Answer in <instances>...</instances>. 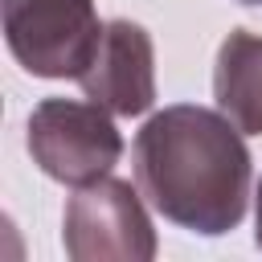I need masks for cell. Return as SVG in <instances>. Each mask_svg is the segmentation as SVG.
Here are the masks:
<instances>
[{"label": "cell", "mask_w": 262, "mask_h": 262, "mask_svg": "<svg viewBox=\"0 0 262 262\" xmlns=\"http://www.w3.org/2000/svg\"><path fill=\"white\" fill-rule=\"evenodd\" d=\"M29 156L49 180L82 188L111 176L123 156V135L94 98H45L29 115Z\"/></svg>", "instance_id": "7a4b0ae2"}, {"label": "cell", "mask_w": 262, "mask_h": 262, "mask_svg": "<svg viewBox=\"0 0 262 262\" xmlns=\"http://www.w3.org/2000/svg\"><path fill=\"white\" fill-rule=\"evenodd\" d=\"M242 4H262V0H242Z\"/></svg>", "instance_id": "ba28073f"}, {"label": "cell", "mask_w": 262, "mask_h": 262, "mask_svg": "<svg viewBox=\"0 0 262 262\" xmlns=\"http://www.w3.org/2000/svg\"><path fill=\"white\" fill-rule=\"evenodd\" d=\"M61 246L74 262H151L156 229L139 192L127 180L102 176L66 201Z\"/></svg>", "instance_id": "277c9868"}, {"label": "cell", "mask_w": 262, "mask_h": 262, "mask_svg": "<svg viewBox=\"0 0 262 262\" xmlns=\"http://www.w3.org/2000/svg\"><path fill=\"white\" fill-rule=\"evenodd\" d=\"M254 201H258V209H254V221H258V229H254V242H258V250H262V180H258V192H254Z\"/></svg>", "instance_id": "52a82bcc"}, {"label": "cell", "mask_w": 262, "mask_h": 262, "mask_svg": "<svg viewBox=\"0 0 262 262\" xmlns=\"http://www.w3.org/2000/svg\"><path fill=\"white\" fill-rule=\"evenodd\" d=\"M135 180L164 221L221 237L246 217L250 151L221 111L176 102L139 127Z\"/></svg>", "instance_id": "6da1fadb"}, {"label": "cell", "mask_w": 262, "mask_h": 262, "mask_svg": "<svg viewBox=\"0 0 262 262\" xmlns=\"http://www.w3.org/2000/svg\"><path fill=\"white\" fill-rule=\"evenodd\" d=\"M78 86L86 90V98H94L98 106H106L111 115H143L156 102V45L151 33L135 20H106L102 41L90 57V66L82 70Z\"/></svg>", "instance_id": "5b68a950"}, {"label": "cell", "mask_w": 262, "mask_h": 262, "mask_svg": "<svg viewBox=\"0 0 262 262\" xmlns=\"http://www.w3.org/2000/svg\"><path fill=\"white\" fill-rule=\"evenodd\" d=\"M213 98L217 111L242 135H262V37L258 33L233 29L217 45Z\"/></svg>", "instance_id": "8992f818"}, {"label": "cell", "mask_w": 262, "mask_h": 262, "mask_svg": "<svg viewBox=\"0 0 262 262\" xmlns=\"http://www.w3.org/2000/svg\"><path fill=\"white\" fill-rule=\"evenodd\" d=\"M4 41L33 78H82L90 66L102 20L94 0H0Z\"/></svg>", "instance_id": "3957f363"}]
</instances>
